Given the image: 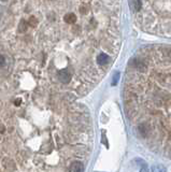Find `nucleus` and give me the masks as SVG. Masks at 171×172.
<instances>
[{"label": "nucleus", "instance_id": "0eeeda50", "mask_svg": "<svg viewBox=\"0 0 171 172\" xmlns=\"http://www.w3.org/2000/svg\"><path fill=\"white\" fill-rule=\"evenodd\" d=\"M2 1H3V0H2Z\"/></svg>", "mask_w": 171, "mask_h": 172}, {"label": "nucleus", "instance_id": "f257e3e1", "mask_svg": "<svg viewBox=\"0 0 171 172\" xmlns=\"http://www.w3.org/2000/svg\"><path fill=\"white\" fill-rule=\"evenodd\" d=\"M58 79L61 83H68L70 81V79H71V74H70V72L68 71V70H60V71L58 72Z\"/></svg>", "mask_w": 171, "mask_h": 172}, {"label": "nucleus", "instance_id": "39448f33", "mask_svg": "<svg viewBox=\"0 0 171 172\" xmlns=\"http://www.w3.org/2000/svg\"><path fill=\"white\" fill-rule=\"evenodd\" d=\"M135 8L136 10H140L141 9V2H140V0H135Z\"/></svg>", "mask_w": 171, "mask_h": 172}, {"label": "nucleus", "instance_id": "f03ea898", "mask_svg": "<svg viewBox=\"0 0 171 172\" xmlns=\"http://www.w3.org/2000/svg\"><path fill=\"white\" fill-rule=\"evenodd\" d=\"M109 60H110V57L108 56L107 54H104V53L100 54L99 56L97 57V62H98V64H100V65L108 64V62H109Z\"/></svg>", "mask_w": 171, "mask_h": 172}, {"label": "nucleus", "instance_id": "423d86ee", "mask_svg": "<svg viewBox=\"0 0 171 172\" xmlns=\"http://www.w3.org/2000/svg\"><path fill=\"white\" fill-rule=\"evenodd\" d=\"M3 65H4V58L3 56H1V67H3Z\"/></svg>", "mask_w": 171, "mask_h": 172}, {"label": "nucleus", "instance_id": "7ed1b4c3", "mask_svg": "<svg viewBox=\"0 0 171 172\" xmlns=\"http://www.w3.org/2000/svg\"><path fill=\"white\" fill-rule=\"evenodd\" d=\"M70 171H72V172H75V171H84V166H83V164L82 163H74V164H72L71 167H70Z\"/></svg>", "mask_w": 171, "mask_h": 172}, {"label": "nucleus", "instance_id": "20e7f679", "mask_svg": "<svg viewBox=\"0 0 171 172\" xmlns=\"http://www.w3.org/2000/svg\"><path fill=\"white\" fill-rule=\"evenodd\" d=\"M65 21H66L67 23H69V24H72V23H74L75 21H77V16L72 13H69L65 16Z\"/></svg>", "mask_w": 171, "mask_h": 172}]
</instances>
